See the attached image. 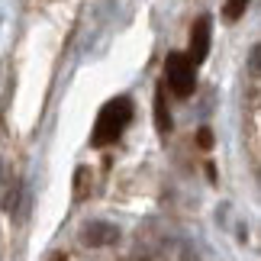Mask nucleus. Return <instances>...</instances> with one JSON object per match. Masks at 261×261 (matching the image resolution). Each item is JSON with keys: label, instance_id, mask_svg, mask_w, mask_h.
Listing matches in <instances>:
<instances>
[{"label": "nucleus", "instance_id": "f257e3e1", "mask_svg": "<svg viewBox=\"0 0 261 261\" xmlns=\"http://www.w3.org/2000/svg\"><path fill=\"white\" fill-rule=\"evenodd\" d=\"M129 119H133V100H129V97H113V100H107V103L100 107V113H97V123H94V133H90V142H94L97 148L113 145L116 139L126 133Z\"/></svg>", "mask_w": 261, "mask_h": 261}, {"label": "nucleus", "instance_id": "f03ea898", "mask_svg": "<svg viewBox=\"0 0 261 261\" xmlns=\"http://www.w3.org/2000/svg\"><path fill=\"white\" fill-rule=\"evenodd\" d=\"M165 77H168V87H171L177 97H190L194 94V84H197V68L190 65L187 55L171 52L165 58Z\"/></svg>", "mask_w": 261, "mask_h": 261}, {"label": "nucleus", "instance_id": "7ed1b4c3", "mask_svg": "<svg viewBox=\"0 0 261 261\" xmlns=\"http://www.w3.org/2000/svg\"><path fill=\"white\" fill-rule=\"evenodd\" d=\"M210 29H213L210 16H200L197 23L190 26V52H187V58H190V65H194V68L210 55Z\"/></svg>", "mask_w": 261, "mask_h": 261}, {"label": "nucleus", "instance_id": "20e7f679", "mask_svg": "<svg viewBox=\"0 0 261 261\" xmlns=\"http://www.w3.org/2000/svg\"><path fill=\"white\" fill-rule=\"evenodd\" d=\"M155 126H158V133H168V129H171V113H168V107H165V90L155 94Z\"/></svg>", "mask_w": 261, "mask_h": 261}, {"label": "nucleus", "instance_id": "39448f33", "mask_svg": "<svg viewBox=\"0 0 261 261\" xmlns=\"http://www.w3.org/2000/svg\"><path fill=\"white\" fill-rule=\"evenodd\" d=\"M245 7H248V0H226V10H223V13H226L229 23H236V19L245 13Z\"/></svg>", "mask_w": 261, "mask_h": 261}, {"label": "nucleus", "instance_id": "423d86ee", "mask_svg": "<svg viewBox=\"0 0 261 261\" xmlns=\"http://www.w3.org/2000/svg\"><path fill=\"white\" fill-rule=\"evenodd\" d=\"M200 145H203V148L213 145V133H210V129H200Z\"/></svg>", "mask_w": 261, "mask_h": 261}]
</instances>
